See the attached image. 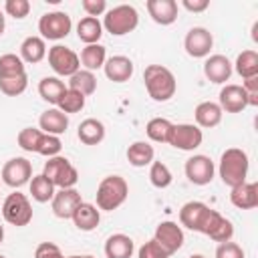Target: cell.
Here are the masks:
<instances>
[{"instance_id": "cell-23", "label": "cell", "mask_w": 258, "mask_h": 258, "mask_svg": "<svg viewBox=\"0 0 258 258\" xmlns=\"http://www.w3.org/2000/svg\"><path fill=\"white\" fill-rule=\"evenodd\" d=\"M38 125L42 129V133H48V135H62L69 127V115H64L60 109L52 107V109H46L40 119H38Z\"/></svg>"}, {"instance_id": "cell-45", "label": "cell", "mask_w": 258, "mask_h": 258, "mask_svg": "<svg viewBox=\"0 0 258 258\" xmlns=\"http://www.w3.org/2000/svg\"><path fill=\"white\" fill-rule=\"evenodd\" d=\"M34 258H67V256H62V252H60V248H58L56 244H52V242H42V244L36 246Z\"/></svg>"}, {"instance_id": "cell-1", "label": "cell", "mask_w": 258, "mask_h": 258, "mask_svg": "<svg viewBox=\"0 0 258 258\" xmlns=\"http://www.w3.org/2000/svg\"><path fill=\"white\" fill-rule=\"evenodd\" d=\"M143 81H145V89L149 93V97L157 103L169 101L175 95L177 83L173 73L163 67V64H149L143 71Z\"/></svg>"}, {"instance_id": "cell-16", "label": "cell", "mask_w": 258, "mask_h": 258, "mask_svg": "<svg viewBox=\"0 0 258 258\" xmlns=\"http://www.w3.org/2000/svg\"><path fill=\"white\" fill-rule=\"evenodd\" d=\"M220 109L226 113H240L248 107V95L242 85H226L220 91Z\"/></svg>"}, {"instance_id": "cell-10", "label": "cell", "mask_w": 258, "mask_h": 258, "mask_svg": "<svg viewBox=\"0 0 258 258\" xmlns=\"http://www.w3.org/2000/svg\"><path fill=\"white\" fill-rule=\"evenodd\" d=\"M200 234H206V236H210L214 242H230L232 240V236H234V226H232V222L230 220H226L220 212H216V210H208V214H206V220H204V224H202V228H200Z\"/></svg>"}, {"instance_id": "cell-41", "label": "cell", "mask_w": 258, "mask_h": 258, "mask_svg": "<svg viewBox=\"0 0 258 258\" xmlns=\"http://www.w3.org/2000/svg\"><path fill=\"white\" fill-rule=\"evenodd\" d=\"M60 149H62V143H60V139L56 137V135H48V133H42V137H40V141H38V149H36V153H40V155H44V157H56L58 153H60Z\"/></svg>"}, {"instance_id": "cell-35", "label": "cell", "mask_w": 258, "mask_h": 258, "mask_svg": "<svg viewBox=\"0 0 258 258\" xmlns=\"http://www.w3.org/2000/svg\"><path fill=\"white\" fill-rule=\"evenodd\" d=\"M171 129H173V123L169 119H163V117H153L147 127H145V133L151 141L155 143H167L169 141V135H171Z\"/></svg>"}, {"instance_id": "cell-18", "label": "cell", "mask_w": 258, "mask_h": 258, "mask_svg": "<svg viewBox=\"0 0 258 258\" xmlns=\"http://www.w3.org/2000/svg\"><path fill=\"white\" fill-rule=\"evenodd\" d=\"M147 12L153 22L169 26L177 20V2L175 0H147Z\"/></svg>"}, {"instance_id": "cell-48", "label": "cell", "mask_w": 258, "mask_h": 258, "mask_svg": "<svg viewBox=\"0 0 258 258\" xmlns=\"http://www.w3.org/2000/svg\"><path fill=\"white\" fill-rule=\"evenodd\" d=\"M4 28H6V20H4V12L0 10V36L4 34Z\"/></svg>"}, {"instance_id": "cell-42", "label": "cell", "mask_w": 258, "mask_h": 258, "mask_svg": "<svg viewBox=\"0 0 258 258\" xmlns=\"http://www.w3.org/2000/svg\"><path fill=\"white\" fill-rule=\"evenodd\" d=\"M171 254L157 242V240H149L145 242L139 250H137V258H169Z\"/></svg>"}, {"instance_id": "cell-2", "label": "cell", "mask_w": 258, "mask_h": 258, "mask_svg": "<svg viewBox=\"0 0 258 258\" xmlns=\"http://www.w3.org/2000/svg\"><path fill=\"white\" fill-rule=\"evenodd\" d=\"M248 153L244 149H238V147H230L222 153L220 157V165H218V171H220V177L224 181V185L228 187H236L240 183L246 181V175H248Z\"/></svg>"}, {"instance_id": "cell-13", "label": "cell", "mask_w": 258, "mask_h": 258, "mask_svg": "<svg viewBox=\"0 0 258 258\" xmlns=\"http://www.w3.org/2000/svg\"><path fill=\"white\" fill-rule=\"evenodd\" d=\"M214 171H216L214 161L208 155L198 153L185 161V175L196 185H208L214 179Z\"/></svg>"}, {"instance_id": "cell-44", "label": "cell", "mask_w": 258, "mask_h": 258, "mask_svg": "<svg viewBox=\"0 0 258 258\" xmlns=\"http://www.w3.org/2000/svg\"><path fill=\"white\" fill-rule=\"evenodd\" d=\"M216 258H246V256L236 242H222L216 248Z\"/></svg>"}, {"instance_id": "cell-32", "label": "cell", "mask_w": 258, "mask_h": 258, "mask_svg": "<svg viewBox=\"0 0 258 258\" xmlns=\"http://www.w3.org/2000/svg\"><path fill=\"white\" fill-rule=\"evenodd\" d=\"M28 183H30V196H32L34 202L46 204V202H50V200L54 198V185H52V181H50L46 175L38 173V175H34Z\"/></svg>"}, {"instance_id": "cell-25", "label": "cell", "mask_w": 258, "mask_h": 258, "mask_svg": "<svg viewBox=\"0 0 258 258\" xmlns=\"http://www.w3.org/2000/svg\"><path fill=\"white\" fill-rule=\"evenodd\" d=\"M77 137H79V141L85 143V145H99V143L105 139V125H103L99 119L89 117V119H85V121L79 125Z\"/></svg>"}, {"instance_id": "cell-19", "label": "cell", "mask_w": 258, "mask_h": 258, "mask_svg": "<svg viewBox=\"0 0 258 258\" xmlns=\"http://www.w3.org/2000/svg\"><path fill=\"white\" fill-rule=\"evenodd\" d=\"M210 206H206L204 202H187L181 206L179 210V224L187 230H194V232H200L204 220H206V214H208Z\"/></svg>"}, {"instance_id": "cell-22", "label": "cell", "mask_w": 258, "mask_h": 258, "mask_svg": "<svg viewBox=\"0 0 258 258\" xmlns=\"http://www.w3.org/2000/svg\"><path fill=\"white\" fill-rule=\"evenodd\" d=\"M230 202L240 210H252L258 206V183L244 181L236 187H232Z\"/></svg>"}, {"instance_id": "cell-40", "label": "cell", "mask_w": 258, "mask_h": 258, "mask_svg": "<svg viewBox=\"0 0 258 258\" xmlns=\"http://www.w3.org/2000/svg\"><path fill=\"white\" fill-rule=\"evenodd\" d=\"M40 137H42V131H40V129L24 127V129L18 133L16 141H18V147H20V149H24V151H28V153H36Z\"/></svg>"}, {"instance_id": "cell-37", "label": "cell", "mask_w": 258, "mask_h": 258, "mask_svg": "<svg viewBox=\"0 0 258 258\" xmlns=\"http://www.w3.org/2000/svg\"><path fill=\"white\" fill-rule=\"evenodd\" d=\"M83 107H85V97H83L81 93L73 91V89H67V91L62 93V97L58 99V103H56V109H60L64 115H69V113H79Z\"/></svg>"}, {"instance_id": "cell-11", "label": "cell", "mask_w": 258, "mask_h": 258, "mask_svg": "<svg viewBox=\"0 0 258 258\" xmlns=\"http://www.w3.org/2000/svg\"><path fill=\"white\" fill-rule=\"evenodd\" d=\"M212 46H214V36H212V32H210L208 28H204V26H194V28H189L187 34H185V38H183V48H185V52H187L189 56H194V58H204V56H208L210 50H212Z\"/></svg>"}, {"instance_id": "cell-34", "label": "cell", "mask_w": 258, "mask_h": 258, "mask_svg": "<svg viewBox=\"0 0 258 258\" xmlns=\"http://www.w3.org/2000/svg\"><path fill=\"white\" fill-rule=\"evenodd\" d=\"M67 91L64 83L58 79V77H44L40 83H38V95L46 101V103H52L56 105L58 99L62 97V93Z\"/></svg>"}, {"instance_id": "cell-14", "label": "cell", "mask_w": 258, "mask_h": 258, "mask_svg": "<svg viewBox=\"0 0 258 258\" xmlns=\"http://www.w3.org/2000/svg\"><path fill=\"white\" fill-rule=\"evenodd\" d=\"M52 202V212L56 218L60 220H71L77 206L83 202L81 200V194L75 189V187H67V189H58L54 191V198L50 200Z\"/></svg>"}, {"instance_id": "cell-21", "label": "cell", "mask_w": 258, "mask_h": 258, "mask_svg": "<svg viewBox=\"0 0 258 258\" xmlns=\"http://www.w3.org/2000/svg\"><path fill=\"white\" fill-rule=\"evenodd\" d=\"M75 222V226L81 230V232H91L99 226L101 222V210H97L95 204H89V202H81L71 218Z\"/></svg>"}, {"instance_id": "cell-43", "label": "cell", "mask_w": 258, "mask_h": 258, "mask_svg": "<svg viewBox=\"0 0 258 258\" xmlns=\"http://www.w3.org/2000/svg\"><path fill=\"white\" fill-rule=\"evenodd\" d=\"M4 10H6L8 16L20 20V18L28 16V12H30V2H28V0H6Z\"/></svg>"}, {"instance_id": "cell-52", "label": "cell", "mask_w": 258, "mask_h": 258, "mask_svg": "<svg viewBox=\"0 0 258 258\" xmlns=\"http://www.w3.org/2000/svg\"><path fill=\"white\" fill-rule=\"evenodd\" d=\"M83 258H95V256H91V254H87V256H83Z\"/></svg>"}, {"instance_id": "cell-51", "label": "cell", "mask_w": 258, "mask_h": 258, "mask_svg": "<svg viewBox=\"0 0 258 258\" xmlns=\"http://www.w3.org/2000/svg\"><path fill=\"white\" fill-rule=\"evenodd\" d=\"M67 258H83V256H67Z\"/></svg>"}, {"instance_id": "cell-30", "label": "cell", "mask_w": 258, "mask_h": 258, "mask_svg": "<svg viewBox=\"0 0 258 258\" xmlns=\"http://www.w3.org/2000/svg\"><path fill=\"white\" fill-rule=\"evenodd\" d=\"M79 60L83 62L85 71H91V73H93V71H97V69H101V67L105 64V60H107V50H105L103 44H87V46L81 50Z\"/></svg>"}, {"instance_id": "cell-24", "label": "cell", "mask_w": 258, "mask_h": 258, "mask_svg": "<svg viewBox=\"0 0 258 258\" xmlns=\"http://www.w3.org/2000/svg\"><path fill=\"white\" fill-rule=\"evenodd\" d=\"M222 115H224V111H222L220 105L214 103V101H204V103H200V105L196 107V111H194L196 123H198L200 127H206V129H212V127L220 125Z\"/></svg>"}, {"instance_id": "cell-12", "label": "cell", "mask_w": 258, "mask_h": 258, "mask_svg": "<svg viewBox=\"0 0 258 258\" xmlns=\"http://www.w3.org/2000/svg\"><path fill=\"white\" fill-rule=\"evenodd\" d=\"M32 179V163L26 157H12L2 167V181L10 187H22Z\"/></svg>"}, {"instance_id": "cell-53", "label": "cell", "mask_w": 258, "mask_h": 258, "mask_svg": "<svg viewBox=\"0 0 258 258\" xmlns=\"http://www.w3.org/2000/svg\"><path fill=\"white\" fill-rule=\"evenodd\" d=\"M0 258H6V256H2V254H0Z\"/></svg>"}, {"instance_id": "cell-33", "label": "cell", "mask_w": 258, "mask_h": 258, "mask_svg": "<svg viewBox=\"0 0 258 258\" xmlns=\"http://www.w3.org/2000/svg\"><path fill=\"white\" fill-rule=\"evenodd\" d=\"M236 73L244 79H250V77H258V52L256 50H242L234 62Z\"/></svg>"}, {"instance_id": "cell-15", "label": "cell", "mask_w": 258, "mask_h": 258, "mask_svg": "<svg viewBox=\"0 0 258 258\" xmlns=\"http://www.w3.org/2000/svg\"><path fill=\"white\" fill-rule=\"evenodd\" d=\"M153 240H157L169 254H175L183 246V230L175 222H161L155 228Z\"/></svg>"}, {"instance_id": "cell-5", "label": "cell", "mask_w": 258, "mask_h": 258, "mask_svg": "<svg viewBox=\"0 0 258 258\" xmlns=\"http://www.w3.org/2000/svg\"><path fill=\"white\" fill-rule=\"evenodd\" d=\"M42 175H46L54 187H60V189H67V187H75V183L79 181V173L75 169V165L67 159V157H50L46 163H44V171Z\"/></svg>"}, {"instance_id": "cell-38", "label": "cell", "mask_w": 258, "mask_h": 258, "mask_svg": "<svg viewBox=\"0 0 258 258\" xmlns=\"http://www.w3.org/2000/svg\"><path fill=\"white\" fill-rule=\"evenodd\" d=\"M24 60L18 54L6 52L0 56V79L4 77H16V75H24Z\"/></svg>"}, {"instance_id": "cell-27", "label": "cell", "mask_w": 258, "mask_h": 258, "mask_svg": "<svg viewBox=\"0 0 258 258\" xmlns=\"http://www.w3.org/2000/svg\"><path fill=\"white\" fill-rule=\"evenodd\" d=\"M46 56V44H44V38L40 36H26L20 44V58L24 62H40L42 58Z\"/></svg>"}, {"instance_id": "cell-46", "label": "cell", "mask_w": 258, "mask_h": 258, "mask_svg": "<svg viewBox=\"0 0 258 258\" xmlns=\"http://www.w3.org/2000/svg\"><path fill=\"white\" fill-rule=\"evenodd\" d=\"M81 6L87 12V16H93V18H97V16L107 12V2L105 0H83Z\"/></svg>"}, {"instance_id": "cell-3", "label": "cell", "mask_w": 258, "mask_h": 258, "mask_svg": "<svg viewBox=\"0 0 258 258\" xmlns=\"http://www.w3.org/2000/svg\"><path fill=\"white\" fill-rule=\"evenodd\" d=\"M129 194V185L121 175H107L97 187V208L105 212L117 210Z\"/></svg>"}, {"instance_id": "cell-50", "label": "cell", "mask_w": 258, "mask_h": 258, "mask_svg": "<svg viewBox=\"0 0 258 258\" xmlns=\"http://www.w3.org/2000/svg\"><path fill=\"white\" fill-rule=\"evenodd\" d=\"M189 258H206V256H202V254H191Z\"/></svg>"}, {"instance_id": "cell-17", "label": "cell", "mask_w": 258, "mask_h": 258, "mask_svg": "<svg viewBox=\"0 0 258 258\" xmlns=\"http://www.w3.org/2000/svg\"><path fill=\"white\" fill-rule=\"evenodd\" d=\"M232 71H234L232 69V62L224 54H212L204 62V75H206V79L212 81V83H216V85H222V83L230 81Z\"/></svg>"}, {"instance_id": "cell-31", "label": "cell", "mask_w": 258, "mask_h": 258, "mask_svg": "<svg viewBox=\"0 0 258 258\" xmlns=\"http://www.w3.org/2000/svg\"><path fill=\"white\" fill-rule=\"evenodd\" d=\"M69 89L81 93L83 97H89L97 91V77L91 71H77L73 77H69Z\"/></svg>"}, {"instance_id": "cell-49", "label": "cell", "mask_w": 258, "mask_h": 258, "mask_svg": "<svg viewBox=\"0 0 258 258\" xmlns=\"http://www.w3.org/2000/svg\"><path fill=\"white\" fill-rule=\"evenodd\" d=\"M2 240H4V228L0 226V242H2Z\"/></svg>"}, {"instance_id": "cell-28", "label": "cell", "mask_w": 258, "mask_h": 258, "mask_svg": "<svg viewBox=\"0 0 258 258\" xmlns=\"http://www.w3.org/2000/svg\"><path fill=\"white\" fill-rule=\"evenodd\" d=\"M77 36L85 44H99V38L103 36V24L99 22V18L85 16L77 24Z\"/></svg>"}, {"instance_id": "cell-36", "label": "cell", "mask_w": 258, "mask_h": 258, "mask_svg": "<svg viewBox=\"0 0 258 258\" xmlns=\"http://www.w3.org/2000/svg\"><path fill=\"white\" fill-rule=\"evenodd\" d=\"M149 181L151 185L159 187V189H165L171 185L173 181V175L169 171V167L161 161H151V167H149Z\"/></svg>"}, {"instance_id": "cell-26", "label": "cell", "mask_w": 258, "mask_h": 258, "mask_svg": "<svg viewBox=\"0 0 258 258\" xmlns=\"http://www.w3.org/2000/svg\"><path fill=\"white\" fill-rule=\"evenodd\" d=\"M133 250H135V244L127 234H113L105 242L107 258H131Z\"/></svg>"}, {"instance_id": "cell-47", "label": "cell", "mask_w": 258, "mask_h": 258, "mask_svg": "<svg viewBox=\"0 0 258 258\" xmlns=\"http://www.w3.org/2000/svg\"><path fill=\"white\" fill-rule=\"evenodd\" d=\"M181 6L185 10H189V12H204L210 6V2L208 0H183Z\"/></svg>"}, {"instance_id": "cell-6", "label": "cell", "mask_w": 258, "mask_h": 258, "mask_svg": "<svg viewBox=\"0 0 258 258\" xmlns=\"http://www.w3.org/2000/svg\"><path fill=\"white\" fill-rule=\"evenodd\" d=\"M2 216L12 226H28L30 220H32L30 200L20 191L8 194L6 200L2 202Z\"/></svg>"}, {"instance_id": "cell-20", "label": "cell", "mask_w": 258, "mask_h": 258, "mask_svg": "<svg viewBox=\"0 0 258 258\" xmlns=\"http://www.w3.org/2000/svg\"><path fill=\"white\" fill-rule=\"evenodd\" d=\"M103 69H105L107 79L113 83H125L133 75V62L129 56H123V54H115V56L107 58Z\"/></svg>"}, {"instance_id": "cell-9", "label": "cell", "mask_w": 258, "mask_h": 258, "mask_svg": "<svg viewBox=\"0 0 258 258\" xmlns=\"http://www.w3.org/2000/svg\"><path fill=\"white\" fill-rule=\"evenodd\" d=\"M204 141V133L198 125L194 123H177L173 125L171 129V135H169V145H173L175 149H181V151H194L202 145Z\"/></svg>"}, {"instance_id": "cell-4", "label": "cell", "mask_w": 258, "mask_h": 258, "mask_svg": "<svg viewBox=\"0 0 258 258\" xmlns=\"http://www.w3.org/2000/svg\"><path fill=\"white\" fill-rule=\"evenodd\" d=\"M137 24H139V12L131 4H119L107 10L103 18V28L113 36L129 34L137 28Z\"/></svg>"}, {"instance_id": "cell-29", "label": "cell", "mask_w": 258, "mask_h": 258, "mask_svg": "<svg viewBox=\"0 0 258 258\" xmlns=\"http://www.w3.org/2000/svg\"><path fill=\"white\" fill-rule=\"evenodd\" d=\"M155 157V151L153 147L147 143V141H135L129 145L127 149V161L133 165V167H145V165H151Z\"/></svg>"}, {"instance_id": "cell-8", "label": "cell", "mask_w": 258, "mask_h": 258, "mask_svg": "<svg viewBox=\"0 0 258 258\" xmlns=\"http://www.w3.org/2000/svg\"><path fill=\"white\" fill-rule=\"evenodd\" d=\"M48 64L58 77H73L81 69L79 54L62 44H54L48 48Z\"/></svg>"}, {"instance_id": "cell-39", "label": "cell", "mask_w": 258, "mask_h": 258, "mask_svg": "<svg viewBox=\"0 0 258 258\" xmlns=\"http://www.w3.org/2000/svg\"><path fill=\"white\" fill-rule=\"evenodd\" d=\"M28 87V77L26 73L24 75H16V77H4L0 79V91L8 97H16V95H22Z\"/></svg>"}, {"instance_id": "cell-7", "label": "cell", "mask_w": 258, "mask_h": 258, "mask_svg": "<svg viewBox=\"0 0 258 258\" xmlns=\"http://www.w3.org/2000/svg\"><path fill=\"white\" fill-rule=\"evenodd\" d=\"M73 28V20L67 12L54 10V12H46L40 16L38 20V32L40 38H48V40H60L64 38Z\"/></svg>"}]
</instances>
